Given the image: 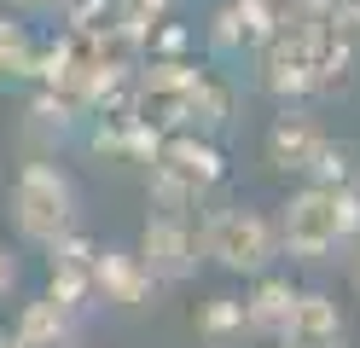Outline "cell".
<instances>
[{
	"label": "cell",
	"instance_id": "cell-1",
	"mask_svg": "<svg viewBox=\"0 0 360 348\" xmlns=\"http://www.w3.org/2000/svg\"><path fill=\"white\" fill-rule=\"evenodd\" d=\"M349 238H360V192L349 186H302L279 215V244L302 262H320Z\"/></svg>",
	"mask_w": 360,
	"mask_h": 348
},
{
	"label": "cell",
	"instance_id": "cell-2",
	"mask_svg": "<svg viewBox=\"0 0 360 348\" xmlns=\"http://www.w3.org/2000/svg\"><path fill=\"white\" fill-rule=\"evenodd\" d=\"M221 174H227V162H221V151L204 134L174 128V134L157 139V151H151V198L163 203L169 215H186L210 186H221Z\"/></svg>",
	"mask_w": 360,
	"mask_h": 348
},
{
	"label": "cell",
	"instance_id": "cell-3",
	"mask_svg": "<svg viewBox=\"0 0 360 348\" xmlns=\"http://www.w3.org/2000/svg\"><path fill=\"white\" fill-rule=\"evenodd\" d=\"M12 221L30 244H53L76 226V186L53 162H24L12 180Z\"/></svg>",
	"mask_w": 360,
	"mask_h": 348
},
{
	"label": "cell",
	"instance_id": "cell-4",
	"mask_svg": "<svg viewBox=\"0 0 360 348\" xmlns=\"http://www.w3.org/2000/svg\"><path fill=\"white\" fill-rule=\"evenodd\" d=\"M198 250L215 255L227 273H267V262L279 255V232L256 209H210L198 226Z\"/></svg>",
	"mask_w": 360,
	"mask_h": 348
},
{
	"label": "cell",
	"instance_id": "cell-5",
	"mask_svg": "<svg viewBox=\"0 0 360 348\" xmlns=\"http://www.w3.org/2000/svg\"><path fill=\"white\" fill-rule=\"evenodd\" d=\"M192 76H198V64H186V58H151L140 76H134L128 116H134V122H146L151 134H174V128H180V105H186Z\"/></svg>",
	"mask_w": 360,
	"mask_h": 348
},
{
	"label": "cell",
	"instance_id": "cell-6",
	"mask_svg": "<svg viewBox=\"0 0 360 348\" xmlns=\"http://www.w3.org/2000/svg\"><path fill=\"white\" fill-rule=\"evenodd\" d=\"M140 267L151 273V285H180L192 267H198V232L186 226V215H151L146 232H140Z\"/></svg>",
	"mask_w": 360,
	"mask_h": 348
},
{
	"label": "cell",
	"instance_id": "cell-7",
	"mask_svg": "<svg viewBox=\"0 0 360 348\" xmlns=\"http://www.w3.org/2000/svg\"><path fill=\"white\" fill-rule=\"evenodd\" d=\"M274 0H233V6H221L215 23H210V46H215V58H244V53H256V46L274 35Z\"/></svg>",
	"mask_w": 360,
	"mask_h": 348
},
{
	"label": "cell",
	"instance_id": "cell-8",
	"mask_svg": "<svg viewBox=\"0 0 360 348\" xmlns=\"http://www.w3.org/2000/svg\"><path fill=\"white\" fill-rule=\"evenodd\" d=\"M279 342H285V348H343V342H349V325H343V314H337V302L314 296V290H308V296L297 290Z\"/></svg>",
	"mask_w": 360,
	"mask_h": 348
},
{
	"label": "cell",
	"instance_id": "cell-9",
	"mask_svg": "<svg viewBox=\"0 0 360 348\" xmlns=\"http://www.w3.org/2000/svg\"><path fill=\"white\" fill-rule=\"evenodd\" d=\"M47 250H53V255H47V262H53V296L70 302V308H82V302L94 296V250H99V244L82 238V232L70 226V232L53 238Z\"/></svg>",
	"mask_w": 360,
	"mask_h": 348
},
{
	"label": "cell",
	"instance_id": "cell-10",
	"mask_svg": "<svg viewBox=\"0 0 360 348\" xmlns=\"http://www.w3.org/2000/svg\"><path fill=\"white\" fill-rule=\"evenodd\" d=\"M326 151V134L320 122H308V116H279L274 128H267V162H274L279 174H308L314 162Z\"/></svg>",
	"mask_w": 360,
	"mask_h": 348
},
{
	"label": "cell",
	"instance_id": "cell-11",
	"mask_svg": "<svg viewBox=\"0 0 360 348\" xmlns=\"http://www.w3.org/2000/svg\"><path fill=\"white\" fill-rule=\"evenodd\" d=\"M233 122V82L215 76V70H198L192 87H186V105H180V128L186 134H221Z\"/></svg>",
	"mask_w": 360,
	"mask_h": 348
},
{
	"label": "cell",
	"instance_id": "cell-12",
	"mask_svg": "<svg viewBox=\"0 0 360 348\" xmlns=\"http://www.w3.org/2000/svg\"><path fill=\"white\" fill-rule=\"evenodd\" d=\"M94 296L117 302V308H140L151 296V273L128 250H94Z\"/></svg>",
	"mask_w": 360,
	"mask_h": 348
},
{
	"label": "cell",
	"instance_id": "cell-13",
	"mask_svg": "<svg viewBox=\"0 0 360 348\" xmlns=\"http://www.w3.org/2000/svg\"><path fill=\"white\" fill-rule=\"evenodd\" d=\"M76 314L82 308H70V302H58L53 290L41 296V302H30L24 314H18V342L24 348H76Z\"/></svg>",
	"mask_w": 360,
	"mask_h": 348
},
{
	"label": "cell",
	"instance_id": "cell-14",
	"mask_svg": "<svg viewBox=\"0 0 360 348\" xmlns=\"http://www.w3.org/2000/svg\"><path fill=\"white\" fill-rule=\"evenodd\" d=\"M290 302H297L290 278H262V285L244 296V331L279 342V337H285V319H290Z\"/></svg>",
	"mask_w": 360,
	"mask_h": 348
},
{
	"label": "cell",
	"instance_id": "cell-15",
	"mask_svg": "<svg viewBox=\"0 0 360 348\" xmlns=\"http://www.w3.org/2000/svg\"><path fill=\"white\" fill-rule=\"evenodd\" d=\"M198 331H204L210 342H227L244 331V302L238 296H210L204 308H198Z\"/></svg>",
	"mask_w": 360,
	"mask_h": 348
},
{
	"label": "cell",
	"instance_id": "cell-16",
	"mask_svg": "<svg viewBox=\"0 0 360 348\" xmlns=\"http://www.w3.org/2000/svg\"><path fill=\"white\" fill-rule=\"evenodd\" d=\"M6 76H35V46L24 35V23L0 18V82Z\"/></svg>",
	"mask_w": 360,
	"mask_h": 348
},
{
	"label": "cell",
	"instance_id": "cell-17",
	"mask_svg": "<svg viewBox=\"0 0 360 348\" xmlns=\"http://www.w3.org/2000/svg\"><path fill=\"white\" fill-rule=\"evenodd\" d=\"M12 285H18V262H12V250L0 244V296H6Z\"/></svg>",
	"mask_w": 360,
	"mask_h": 348
},
{
	"label": "cell",
	"instance_id": "cell-18",
	"mask_svg": "<svg viewBox=\"0 0 360 348\" xmlns=\"http://www.w3.org/2000/svg\"><path fill=\"white\" fill-rule=\"evenodd\" d=\"M157 46H163V53H180V46H186V30H163V41H157Z\"/></svg>",
	"mask_w": 360,
	"mask_h": 348
},
{
	"label": "cell",
	"instance_id": "cell-19",
	"mask_svg": "<svg viewBox=\"0 0 360 348\" xmlns=\"http://www.w3.org/2000/svg\"><path fill=\"white\" fill-rule=\"evenodd\" d=\"M24 12H53V6H64V0H18Z\"/></svg>",
	"mask_w": 360,
	"mask_h": 348
},
{
	"label": "cell",
	"instance_id": "cell-20",
	"mask_svg": "<svg viewBox=\"0 0 360 348\" xmlns=\"http://www.w3.org/2000/svg\"><path fill=\"white\" fill-rule=\"evenodd\" d=\"M0 348H24V342H18V331H12V325L0 331Z\"/></svg>",
	"mask_w": 360,
	"mask_h": 348
},
{
	"label": "cell",
	"instance_id": "cell-21",
	"mask_svg": "<svg viewBox=\"0 0 360 348\" xmlns=\"http://www.w3.org/2000/svg\"><path fill=\"white\" fill-rule=\"evenodd\" d=\"M354 290H360V255H354Z\"/></svg>",
	"mask_w": 360,
	"mask_h": 348
}]
</instances>
